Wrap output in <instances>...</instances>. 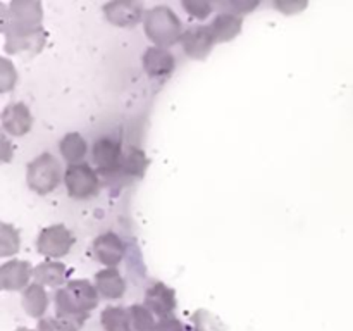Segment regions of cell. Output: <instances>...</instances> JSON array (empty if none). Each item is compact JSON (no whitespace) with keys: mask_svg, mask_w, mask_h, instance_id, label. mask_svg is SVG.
I'll return each instance as SVG.
<instances>
[{"mask_svg":"<svg viewBox=\"0 0 353 331\" xmlns=\"http://www.w3.org/2000/svg\"><path fill=\"white\" fill-rule=\"evenodd\" d=\"M55 317L72 331H79L99 303V292L88 279H72L54 297Z\"/></svg>","mask_w":353,"mask_h":331,"instance_id":"1","label":"cell"},{"mask_svg":"<svg viewBox=\"0 0 353 331\" xmlns=\"http://www.w3.org/2000/svg\"><path fill=\"white\" fill-rule=\"evenodd\" d=\"M145 33L155 47L168 48L181 41L183 23L169 6H155L145 12Z\"/></svg>","mask_w":353,"mask_h":331,"instance_id":"2","label":"cell"},{"mask_svg":"<svg viewBox=\"0 0 353 331\" xmlns=\"http://www.w3.org/2000/svg\"><path fill=\"white\" fill-rule=\"evenodd\" d=\"M26 179L28 186L38 195H48L50 192H54L64 179L57 157L50 152H43L41 155L34 157L28 164Z\"/></svg>","mask_w":353,"mask_h":331,"instance_id":"3","label":"cell"},{"mask_svg":"<svg viewBox=\"0 0 353 331\" xmlns=\"http://www.w3.org/2000/svg\"><path fill=\"white\" fill-rule=\"evenodd\" d=\"M43 9L37 0H14L2 14V31L7 30H33L41 26Z\"/></svg>","mask_w":353,"mask_h":331,"instance_id":"4","label":"cell"},{"mask_svg":"<svg viewBox=\"0 0 353 331\" xmlns=\"http://www.w3.org/2000/svg\"><path fill=\"white\" fill-rule=\"evenodd\" d=\"M64 185L69 197L78 200L92 199L99 193L100 179L95 169L86 162L69 164L64 172Z\"/></svg>","mask_w":353,"mask_h":331,"instance_id":"5","label":"cell"},{"mask_svg":"<svg viewBox=\"0 0 353 331\" xmlns=\"http://www.w3.org/2000/svg\"><path fill=\"white\" fill-rule=\"evenodd\" d=\"M74 245V234L64 224H52L43 228L37 238V250L48 261H55L71 252Z\"/></svg>","mask_w":353,"mask_h":331,"instance_id":"6","label":"cell"},{"mask_svg":"<svg viewBox=\"0 0 353 331\" xmlns=\"http://www.w3.org/2000/svg\"><path fill=\"white\" fill-rule=\"evenodd\" d=\"M123 147L117 140L110 137H102L93 143L92 157L100 172L103 174H116L121 171V162H123Z\"/></svg>","mask_w":353,"mask_h":331,"instance_id":"7","label":"cell"},{"mask_svg":"<svg viewBox=\"0 0 353 331\" xmlns=\"http://www.w3.org/2000/svg\"><path fill=\"white\" fill-rule=\"evenodd\" d=\"M45 45L43 26L33 30H7L6 52L9 54H38Z\"/></svg>","mask_w":353,"mask_h":331,"instance_id":"8","label":"cell"},{"mask_svg":"<svg viewBox=\"0 0 353 331\" xmlns=\"http://www.w3.org/2000/svg\"><path fill=\"white\" fill-rule=\"evenodd\" d=\"M92 250L97 261L105 265V268H116V265H119L123 262L124 254H126L124 241L114 231H105V233L99 234L93 240Z\"/></svg>","mask_w":353,"mask_h":331,"instance_id":"9","label":"cell"},{"mask_svg":"<svg viewBox=\"0 0 353 331\" xmlns=\"http://www.w3.org/2000/svg\"><path fill=\"white\" fill-rule=\"evenodd\" d=\"M107 21L121 28H133L145 19L143 3L133 0H114L103 6Z\"/></svg>","mask_w":353,"mask_h":331,"instance_id":"10","label":"cell"},{"mask_svg":"<svg viewBox=\"0 0 353 331\" xmlns=\"http://www.w3.org/2000/svg\"><path fill=\"white\" fill-rule=\"evenodd\" d=\"M214 43H216V40H214L212 31H210L209 26H203V24L190 26L181 37L183 50L190 59H195V61L205 59L212 50Z\"/></svg>","mask_w":353,"mask_h":331,"instance_id":"11","label":"cell"},{"mask_svg":"<svg viewBox=\"0 0 353 331\" xmlns=\"http://www.w3.org/2000/svg\"><path fill=\"white\" fill-rule=\"evenodd\" d=\"M145 305L161 317L172 316V312L178 307V299H176V292L162 281L150 283V286L145 292Z\"/></svg>","mask_w":353,"mask_h":331,"instance_id":"12","label":"cell"},{"mask_svg":"<svg viewBox=\"0 0 353 331\" xmlns=\"http://www.w3.org/2000/svg\"><path fill=\"white\" fill-rule=\"evenodd\" d=\"M34 268L28 261L12 259L0 265V288L7 292H16V290L28 288V283L33 278Z\"/></svg>","mask_w":353,"mask_h":331,"instance_id":"13","label":"cell"},{"mask_svg":"<svg viewBox=\"0 0 353 331\" xmlns=\"http://www.w3.org/2000/svg\"><path fill=\"white\" fill-rule=\"evenodd\" d=\"M33 126V116L30 107L23 102H12L3 109L2 112V128L12 137H24L31 131Z\"/></svg>","mask_w":353,"mask_h":331,"instance_id":"14","label":"cell"},{"mask_svg":"<svg viewBox=\"0 0 353 331\" xmlns=\"http://www.w3.org/2000/svg\"><path fill=\"white\" fill-rule=\"evenodd\" d=\"M145 72L150 78H162L168 76L174 71L176 68V59L168 48L162 47H148L145 50L143 59H141Z\"/></svg>","mask_w":353,"mask_h":331,"instance_id":"15","label":"cell"},{"mask_svg":"<svg viewBox=\"0 0 353 331\" xmlns=\"http://www.w3.org/2000/svg\"><path fill=\"white\" fill-rule=\"evenodd\" d=\"M95 288L107 300H119L126 293V281L116 268H105L95 274Z\"/></svg>","mask_w":353,"mask_h":331,"instance_id":"16","label":"cell"},{"mask_svg":"<svg viewBox=\"0 0 353 331\" xmlns=\"http://www.w3.org/2000/svg\"><path fill=\"white\" fill-rule=\"evenodd\" d=\"M210 31L214 34V40L219 41V43H226V41L233 40L234 37L241 33V28H243V17L238 16L233 12H224L217 14L212 19V23L209 24Z\"/></svg>","mask_w":353,"mask_h":331,"instance_id":"17","label":"cell"},{"mask_svg":"<svg viewBox=\"0 0 353 331\" xmlns=\"http://www.w3.org/2000/svg\"><path fill=\"white\" fill-rule=\"evenodd\" d=\"M21 305L30 317L38 321L43 319L48 307V295L43 286L38 283H31L28 288H24L23 295H21Z\"/></svg>","mask_w":353,"mask_h":331,"instance_id":"18","label":"cell"},{"mask_svg":"<svg viewBox=\"0 0 353 331\" xmlns=\"http://www.w3.org/2000/svg\"><path fill=\"white\" fill-rule=\"evenodd\" d=\"M34 283L41 286H61L68 279V268L65 264L57 261H45L34 268L33 271Z\"/></svg>","mask_w":353,"mask_h":331,"instance_id":"19","label":"cell"},{"mask_svg":"<svg viewBox=\"0 0 353 331\" xmlns=\"http://www.w3.org/2000/svg\"><path fill=\"white\" fill-rule=\"evenodd\" d=\"M59 150L69 164H79L88 152V145L79 133H68L59 143Z\"/></svg>","mask_w":353,"mask_h":331,"instance_id":"20","label":"cell"},{"mask_svg":"<svg viewBox=\"0 0 353 331\" xmlns=\"http://www.w3.org/2000/svg\"><path fill=\"white\" fill-rule=\"evenodd\" d=\"M128 324L130 331H155L157 321L145 303H133L128 307Z\"/></svg>","mask_w":353,"mask_h":331,"instance_id":"21","label":"cell"},{"mask_svg":"<svg viewBox=\"0 0 353 331\" xmlns=\"http://www.w3.org/2000/svg\"><path fill=\"white\" fill-rule=\"evenodd\" d=\"M148 159L141 148L128 147L123 154V162H121V171L126 176H134V178H141L147 171Z\"/></svg>","mask_w":353,"mask_h":331,"instance_id":"22","label":"cell"},{"mask_svg":"<svg viewBox=\"0 0 353 331\" xmlns=\"http://www.w3.org/2000/svg\"><path fill=\"white\" fill-rule=\"evenodd\" d=\"M100 324L103 331H130L128 309L121 305H109L100 314Z\"/></svg>","mask_w":353,"mask_h":331,"instance_id":"23","label":"cell"},{"mask_svg":"<svg viewBox=\"0 0 353 331\" xmlns=\"http://www.w3.org/2000/svg\"><path fill=\"white\" fill-rule=\"evenodd\" d=\"M21 237L17 228L9 223H0V255L9 257L19 250Z\"/></svg>","mask_w":353,"mask_h":331,"instance_id":"24","label":"cell"},{"mask_svg":"<svg viewBox=\"0 0 353 331\" xmlns=\"http://www.w3.org/2000/svg\"><path fill=\"white\" fill-rule=\"evenodd\" d=\"M193 331H226L223 321L210 310L199 309L192 316Z\"/></svg>","mask_w":353,"mask_h":331,"instance_id":"25","label":"cell"},{"mask_svg":"<svg viewBox=\"0 0 353 331\" xmlns=\"http://www.w3.org/2000/svg\"><path fill=\"white\" fill-rule=\"evenodd\" d=\"M17 72L14 64L7 57L0 59V92H10L16 86Z\"/></svg>","mask_w":353,"mask_h":331,"instance_id":"26","label":"cell"},{"mask_svg":"<svg viewBox=\"0 0 353 331\" xmlns=\"http://www.w3.org/2000/svg\"><path fill=\"white\" fill-rule=\"evenodd\" d=\"M181 6L190 16L196 17V19H207L214 10L212 3L205 2V0H183Z\"/></svg>","mask_w":353,"mask_h":331,"instance_id":"27","label":"cell"},{"mask_svg":"<svg viewBox=\"0 0 353 331\" xmlns=\"http://www.w3.org/2000/svg\"><path fill=\"white\" fill-rule=\"evenodd\" d=\"M219 7L223 9H230L228 12H233L241 16V14H250L259 7V2H221Z\"/></svg>","mask_w":353,"mask_h":331,"instance_id":"28","label":"cell"},{"mask_svg":"<svg viewBox=\"0 0 353 331\" xmlns=\"http://www.w3.org/2000/svg\"><path fill=\"white\" fill-rule=\"evenodd\" d=\"M37 331H72L71 328L65 326L61 319L57 317H43V319L38 321Z\"/></svg>","mask_w":353,"mask_h":331,"instance_id":"29","label":"cell"},{"mask_svg":"<svg viewBox=\"0 0 353 331\" xmlns=\"http://www.w3.org/2000/svg\"><path fill=\"white\" fill-rule=\"evenodd\" d=\"M155 331H186V330L178 317L168 316V317H161V319L157 321Z\"/></svg>","mask_w":353,"mask_h":331,"instance_id":"30","label":"cell"},{"mask_svg":"<svg viewBox=\"0 0 353 331\" xmlns=\"http://www.w3.org/2000/svg\"><path fill=\"white\" fill-rule=\"evenodd\" d=\"M274 7L278 10H281L283 14H299L300 10H303L307 7V2H274Z\"/></svg>","mask_w":353,"mask_h":331,"instance_id":"31","label":"cell"},{"mask_svg":"<svg viewBox=\"0 0 353 331\" xmlns=\"http://www.w3.org/2000/svg\"><path fill=\"white\" fill-rule=\"evenodd\" d=\"M14 331H37V330H30V328H24V326H21V328H17V330H14Z\"/></svg>","mask_w":353,"mask_h":331,"instance_id":"32","label":"cell"}]
</instances>
